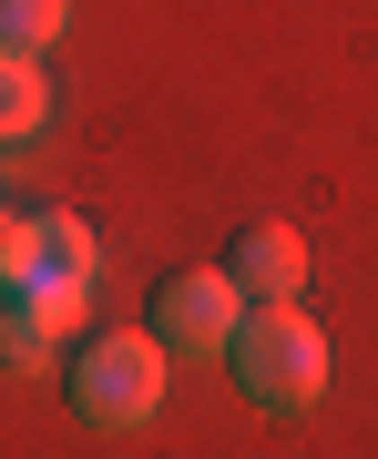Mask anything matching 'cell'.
I'll return each instance as SVG.
<instances>
[{
    "instance_id": "7",
    "label": "cell",
    "mask_w": 378,
    "mask_h": 459,
    "mask_svg": "<svg viewBox=\"0 0 378 459\" xmlns=\"http://www.w3.org/2000/svg\"><path fill=\"white\" fill-rule=\"evenodd\" d=\"M41 123H51V82H41V62L0 51V143H31Z\"/></svg>"
},
{
    "instance_id": "3",
    "label": "cell",
    "mask_w": 378,
    "mask_h": 459,
    "mask_svg": "<svg viewBox=\"0 0 378 459\" xmlns=\"http://www.w3.org/2000/svg\"><path fill=\"white\" fill-rule=\"evenodd\" d=\"M246 327V286L225 276V265H184V276L154 286V337H164V358H215V347H235Z\"/></svg>"
},
{
    "instance_id": "1",
    "label": "cell",
    "mask_w": 378,
    "mask_h": 459,
    "mask_svg": "<svg viewBox=\"0 0 378 459\" xmlns=\"http://www.w3.org/2000/svg\"><path fill=\"white\" fill-rule=\"evenodd\" d=\"M235 388L256 398V409H317L328 398V327H317L307 307H246V327H235Z\"/></svg>"
},
{
    "instance_id": "8",
    "label": "cell",
    "mask_w": 378,
    "mask_h": 459,
    "mask_svg": "<svg viewBox=\"0 0 378 459\" xmlns=\"http://www.w3.org/2000/svg\"><path fill=\"white\" fill-rule=\"evenodd\" d=\"M62 21H72V0H0V51H51L62 41Z\"/></svg>"
},
{
    "instance_id": "6",
    "label": "cell",
    "mask_w": 378,
    "mask_h": 459,
    "mask_svg": "<svg viewBox=\"0 0 378 459\" xmlns=\"http://www.w3.org/2000/svg\"><path fill=\"white\" fill-rule=\"evenodd\" d=\"M92 276H102L92 225H83V214H41V235H31V286H72V296H92Z\"/></svg>"
},
{
    "instance_id": "5",
    "label": "cell",
    "mask_w": 378,
    "mask_h": 459,
    "mask_svg": "<svg viewBox=\"0 0 378 459\" xmlns=\"http://www.w3.org/2000/svg\"><path fill=\"white\" fill-rule=\"evenodd\" d=\"M225 276L256 296V307H296V286H307V235L296 225H246L225 255Z\"/></svg>"
},
{
    "instance_id": "9",
    "label": "cell",
    "mask_w": 378,
    "mask_h": 459,
    "mask_svg": "<svg viewBox=\"0 0 378 459\" xmlns=\"http://www.w3.org/2000/svg\"><path fill=\"white\" fill-rule=\"evenodd\" d=\"M31 235H41V214H0V296L31 286Z\"/></svg>"
},
{
    "instance_id": "4",
    "label": "cell",
    "mask_w": 378,
    "mask_h": 459,
    "mask_svg": "<svg viewBox=\"0 0 378 459\" xmlns=\"http://www.w3.org/2000/svg\"><path fill=\"white\" fill-rule=\"evenodd\" d=\"M83 307H92V296H72V286H11V296H0V358L41 368L51 347L83 327Z\"/></svg>"
},
{
    "instance_id": "2",
    "label": "cell",
    "mask_w": 378,
    "mask_h": 459,
    "mask_svg": "<svg viewBox=\"0 0 378 459\" xmlns=\"http://www.w3.org/2000/svg\"><path fill=\"white\" fill-rule=\"evenodd\" d=\"M62 398H72V419H83V429H133V419H154V409H164V337H154V327L83 337Z\"/></svg>"
}]
</instances>
